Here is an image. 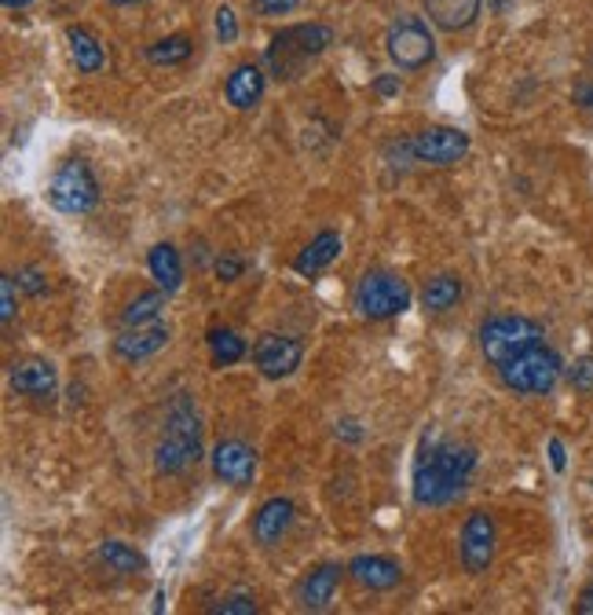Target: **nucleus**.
I'll list each match as a JSON object with an SVG mask.
<instances>
[{
  "mask_svg": "<svg viewBox=\"0 0 593 615\" xmlns=\"http://www.w3.org/2000/svg\"><path fill=\"white\" fill-rule=\"evenodd\" d=\"M337 257H341V235H337V232H319V235L311 238V243L297 253L294 271H297V275L311 279V275H319L322 268L334 264Z\"/></svg>",
  "mask_w": 593,
  "mask_h": 615,
  "instance_id": "aec40b11",
  "label": "nucleus"
},
{
  "mask_svg": "<svg viewBox=\"0 0 593 615\" xmlns=\"http://www.w3.org/2000/svg\"><path fill=\"white\" fill-rule=\"evenodd\" d=\"M300 4V0H249V8H253L257 15L264 19H278V15H289L294 8Z\"/></svg>",
  "mask_w": 593,
  "mask_h": 615,
  "instance_id": "7c9ffc66",
  "label": "nucleus"
},
{
  "mask_svg": "<svg viewBox=\"0 0 593 615\" xmlns=\"http://www.w3.org/2000/svg\"><path fill=\"white\" fill-rule=\"evenodd\" d=\"M147 268H151L154 283H158L165 294L180 289V283H183V264H180V253H176V246H169V243H158V246H154L151 257H147Z\"/></svg>",
  "mask_w": 593,
  "mask_h": 615,
  "instance_id": "4be33fe9",
  "label": "nucleus"
},
{
  "mask_svg": "<svg viewBox=\"0 0 593 615\" xmlns=\"http://www.w3.org/2000/svg\"><path fill=\"white\" fill-rule=\"evenodd\" d=\"M373 88H378L381 96H395V92H400V78H395V74H381L378 81H373Z\"/></svg>",
  "mask_w": 593,
  "mask_h": 615,
  "instance_id": "e433bc0d",
  "label": "nucleus"
},
{
  "mask_svg": "<svg viewBox=\"0 0 593 615\" xmlns=\"http://www.w3.org/2000/svg\"><path fill=\"white\" fill-rule=\"evenodd\" d=\"M260 96H264V70L257 62H242V67L232 70L224 85V99L232 103L235 110H253Z\"/></svg>",
  "mask_w": 593,
  "mask_h": 615,
  "instance_id": "6ab92c4d",
  "label": "nucleus"
},
{
  "mask_svg": "<svg viewBox=\"0 0 593 615\" xmlns=\"http://www.w3.org/2000/svg\"><path fill=\"white\" fill-rule=\"evenodd\" d=\"M549 462H554L557 473H565V443L560 440H549Z\"/></svg>",
  "mask_w": 593,
  "mask_h": 615,
  "instance_id": "58836bf2",
  "label": "nucleus"
},
{
  "mask_svg": "<svg viewBox=\"0 0 593 615\" xmlns=\"http://www.w3.org/2000/svg\"><path fill=\"white\" fill-rule=\"evenodd\" d=\"M242 271H246V264L235 253H224L221 260H216V279H224V283H235Z\"/></svg>",
  "mask_w": 593,
  "mask_h": 615,
  "instance_id": "72a5a7b5",
  "label": "nucleus"
},
{
  "mask_svg": "<svg viewBox=\"0 0 593 615\" xmlns=\"http://www.w3.org/2000/svg\"><path fill=\"white\" fill-rule=\"evenodd\" d=\"M198 458H202V422H198L194 400L180 392L165 414V433L158 440V451H154V469L165 476H176L187 465H194Z\"/></svg>",
  "mask_w": 593,
  "mask_h": 615,
  "instance_id": "f03ea898",
  "label": "nucleus"
},
{
  "mask_svg": "<svg viewBox=\"0 0 593 615\" xmlns=\"http://www.w3.org/2000/svg\"><path fill=\"white\" fill-rule=\"evenodd\" d=\"M191 37L183 34H173V37H162L154 40V45L147 48V59L154 62V67H176V62H183L187 56H191Z\"/></svg>",
  "mask_w": 593,
  "mask_h": 615,
  "instance_id": "bb28decb",
  "label": "nucleus"
},
{
  "mask_svg": "<svg viewBox=\"0 0 593 615\" xmlns=\"http://www.w3.org/2000/svg\"><path fill=\"white\" fill-rule=\"evenodd\" d=\"M411 143V158L422 165H454L470 154V135L462 129H451V125H432V129H422Z\"/></svg>",
  "mask_w": 593,
  "mask_h": 615,
  "instance_id": "1a4fd4ad",
  "label": "nucleus"
},
{
  "mask_svg": "<svg viewBox=\"0 0 593 615\" xmlns=\"http://www.w3.org/2000/svg\"><path fill=\"white\" fill-rule=\"evenodd\" d=\"M476 469V451L465 443H432L414 465V502L447 506L465 492Z\"/></svg>",
  "mask_w": 593,
  "mask_h": 615,
  "instance_id": "f257e3e1",
  "label": "nucleus"
},
{
  "mask_svg": "<svg viewBox=\"0 0 593 615\" xmlns=\"http://www.w3.org/2000/svg\"><path fill=\"white\" fill-rule=\"evenodd\" d=\"M289 34H294V40L300 48H305V56H322L330 45H334V29H330L327 23H300V26H289Z\"/></svg>",
  "mask_w": 593,
  "mask_h": 615,
  "instance_id": "cd10ccee",
  "label": "nucleus"
},
{
  "mask_svg": "<svg viewBox=\"0 0 593 615\" xmlns=\"http://www.w3.org/2000/svg\"><path fill=\"white\" fill-rule=\"evenodd\" d=\"M571 99H576V107H579L582 114H590V118H593V78L579 81L576 92H571Z\"/></svg>",
  "mask_w": 593,
  "mask_h": 615,
  "instance_id": "c9c22d12",
  "label": "nucleus"
},
{
  "mask_svg": "<svg viewBox=\"0 0 593 615\" xmlns=\"http://www.w3.org/2000/svg\"><path fill=\"white\" fill-rule=\"evenodd\" d=\"M348 568L341 565H319L316 571H308L305 582L297 587V604L305 612H327L330 604L337 598V587H341V576H345Z\"/></svg>",
  "mask_w": 593,
  "mask_h": 615,
  "instance_id": "ddd939ff",
  "label": "nucleus"
},
{
  "mask_svg": "<svg viewBox=\"0 0 593 615\" xmlns=\"http://www.w3.org/2000/svg\"><path fill=\"white\" fill-rule=\"evenodd\" d=\"M162 311H165V289H147V294H140L121 311V327H147V322H158Z\"/></svg>",
  "mask_w": 593,
  "mask_h": 615,
  "instance_id": "393cba45",
  "label": "nucleus"
},
{
  "mask_svg": "<svg viewBox=\"0 0 593 615\" xmlns=\"http://www.w3.org/2000/svg\"><path fill=\"white\" fill-rule=\"evenodd\" d=\"M34 0H4V8H12V12H19V8H29Z\"/></svg>",
  "mask_w": 593,
  "mask_h": 615,
  "instance_id": "a19ab883",
  "label": "nucleus"
},
{
  "mask_svg": "<svg viewBox=\"0 0 593 615\" xmlns=\"http://www.w3.org/2000/svg\"><path fill=\"white\" fill-rule=\"evenodd\" d=\"M99 560L110 571H118V576H140V571H147V557H143L137 546L121 542V539H107V542H103V546H99Z\"/></svg>",
  "mask_w": 593,
  "mask_h": 615,
  "instance_id": "5701e85b",
  "label": "nucleus"
},
{
  "mask_svg": "<svg viewBox=\"0 0 593 615\" xmlns=\"http://www.w3.org/2000/svg\"><path fill=\"white\" fill-rule=\"evenodd\" d=\"M48 202L56 205L59 213H70V216L88 213L92 205L99 202V184H96V176H92L88 162H81V158L62 162L59 173L51 176V184H48Z\"/></svg>",
  "mask_w": 593,
  "mask_h": 615,
  "instance_id": "0eeeda50",
  "label": "nucleus"
},
{
  "mask_svg": "<svg viewBox=\"0 0 593 615\" xmlns=\"http://www.w3.org/2000/svg\"><path fill=\"white\" fill-rule=\"evenodd\" d=\"M67 45H70V56H74L81 74H99V70L107 67V51H103V45L88 34V29L70 26L67 29Z\"/></svg>",
  "mask_w": 593,
  "mask_h": 615,
  "instance_id": "412c9836",
  "label": "nucleus"
},
{
  "mask_svg": "<svg viewBox=\"0 0 593 615\" xmlns=\"http://www.w3.org/2000/svg\"><path fill=\"white\" fill-rule=\"evenodd\" d=\"M348 576L367 590H392V587H400L403 568H400V560H392L384 554H363L348 565Z\"/></svg>",
  "mask_w": 593,
  "mask_h": 615,
  "instance_id": "f3484780",
  "label": "nucleus"
},
{
  "mask_svg": "<svg viewBox=\"0 0 593 615\" xmlns=\"http://www.w3.org/2000/svg\"><path fill=\"white\" fill-rule=\"evenodd\" d=\"M300 359H305V345H300L297 338H283V333H264L253 345L257 370L272 381L289 378V374L300 367Z\"/></svg>",
  "mask_w": 593,
  "mask_h": 615,
  "instance_id": "9d476101",
  "label": "nucleus"
},
{
  "mask_svg": "<svg viewBox=\"0 0 593 615\" xmlns=\"http://www.w3.org/2000/svg\"><path fill=\"white\" fill-rule=\"evenodd\" d=\"M498 378L509 392L517 395H546L554 392V385L560 381V370H565V363L554 348L546 345V341H538V345L517 352L513 359H506L502 367H495Z\"/></svg>",
  "mask_w": 593,
  "mask_h": 615,
  "instance_id": "7ed1b4c3",
  "label": "nucleus"
},
{
  "mask_svg": "<svg viewBox=\"0 0 593 615\" xmlns=\"http://www.w3.org/2000/svg\"><path fill=\"white\" fill-rule=\"evenodd\" d=\"M294 528V502L289 498H268L253 517V539L260 546H278L286 539V531Z\"/></svg>",
  "mask_w": 593,
  "mask_h": 615,
  "instance_id": "4468645a",
  "label": "nucleus"
},
{
  "mask_svg": "<svg viewBox=\"0 0 593 615\" xmlns=\"http://www.w3.org/2000/svg\"><path fill=\"white\" fill-rule=\"evenodd\" d=\"M411 308V286L395 271H367L356 286V311L370 322L395 319Z\"/></svg>",
  "mask_w": 593,
  "mask_h": 615,
  "instance_id": "423d86ee",
  "label": "nucleus"
},
{
  "mask_svg": "<svg viewBox=\"0 0 593 615\" xmlns=\"http://www.w3.org/2000/svg\"><path fill=\"white\" fill-rule=\"evenodd\" d=\"M308 59L305 56V48L297 45L294 34H289V26L283 29V34H275L272 37V45H268V70L275 74V81H297L300 74H305V67H308Z\"/></svg>",
  "mask_w": 593,
  "mask_h": 615,
  "instance_id": "dca6fc26",
  "label": "nucleus"
},
{
  "mask_svg": "<svg viewBox=\"0 0 593 615\" xmlns=\"http://www.w3.org/2000/svg\"><path fill=\"white\" fill-rule=\"evenodd\" d=\"M576 612H582V615H593V582L586 590H582V598H579V604H576Z\"/></svg>",
  "mask_w": 593,
  "mask_h": 615,
  "instance_id": "ea45409f",
  "label": "nucleus"
},
{
  "mask_svg": "<svg viewBox=\"0 0 593 615\" xmlns=\"http://www.w3.org/2000/svg\"><path fill=\"white\" fill-rule=\"evenodd\" d=\"M110 4H118V8H129V4H143V0H110Z\"/></svg>",
  "mask_w": 593,
  "mask_h": 615,
  "instance_id": "79ce46f5",
  "label": "nucleus"
},
{
  "mask_svg": "<svg viewBox=\"0 0 593 615\" xmlns=\"http://www.w3.org/2000/svg\"><path fill=\"white\" fill-rule=\"evenodd\" d=\"M481 4L484 0H425V15L443 34H458V29H470L476 23Z\"/></svg>",
  "mask_w": 593,
  "mask_h": 615,
  "instance_id": "a211bd4d",
  "label": "nucleus"
},
{
  "mask_svg": "<svg viewBox=\"0 0 593 615\" xmlns=\"http://www.w3.org/2000/svg\"><path fill=\"white\" fill-rule=\"evenodd\" d=\"M213 473L232 487H249L257 476V451L242 440H221L213 447Z\"/></svg>",
  "mask_w": 593,
  "mask_h": 615,
  "instance_id": "9b49d317",
  "label": "nucleus"
},
{
  "mask_svg": "<svg viewBox=\"0 0 593 615\" xmlns=\"http://www.w3.org/2000/svg\"><path fill=\"white\" fill-rule=\"evenodd\" d=\"M0 319L4 322L15 319V279L12 275L0 279Z\"/></svg>",
  "mask_w": 593,
  "mask_h": 615,
  "instance_id": "473e14b6",
  "label": "nucleus"
},
{
  "mask_svg": "<svg viewBox=\"0 0 593 615\" xmlns=\"http://www.w3.org/2000/svg\"><path fill=\"white\" fill-rule=\"evenodd\" d=\"M384 51H389L395 70L418 74L436 59V37L422 15H395L389 34H384Z\"/></svg>",
  "mask_w": 593,
  "mask_h": 615,
  "instance_id": "20e7f679",
  "label": "nucleus"
},
{
  "mask_svg": "<svg viewBox=\"0 0 593 615\" xmlns=\"http://www.w3.org/2000/svg\"><path fill=\"white\" fill-rule=\"evenodd\" d=\"M498 549V528L495 517L484 513V509H473L462 524V539H458V554H462V565L470 576H484L495 560Z\"/></svg>",
  "mask_w": 593,
  "mask_h": 615,
  "instance_id": "6e6552de",
  "label": "nucleus"
},
{
  "mask_svg": "<svg viewBox=\"0 0 593 615\" xmlns=\"http://www.w3.org/2000/svg\"><path fill=\"white\" fill-rule=\"evenodd\" d=\"M210 356L213 367H235L246 356V341L235 330H210Z\"/></svg>",
  "mask_w": 593,
  "mask_h": 615,
  "instance_id": "a878e982",
  "label": "nucleus"
},
{
  "mask_svg": "<svg viewBox=\"0 0 593 615\" xmlns=\"http://www.w3.org/2000/svg\"><path fill=\"white\" fill-rule=\"evenodd\" d=\"M216 37H221V45H235L238 23H235V12H232V8H221V12H216Z\"/></svg>",
  "mask_w": 593,
  "mask_h": 615,
  "instance_id": "2f4dec72",
  "label": "nucleus"
},
{
  "mask_svg": "<svg viewBox=\"0 0 593 615\" xmlns=\"http://www.w3.org/2000/svg\"><path fill=\"white\" fill-rule=\"evenodd\" d=\"M12 389L23 395H34V400H51L59 389L56 367L48 359H19L12 363Z\"/></svg>",
  "mask_w": 593,
  "mask_h": 615,
  "instance_id": "2eb2a0df",
  "label": "nucleus"
},
{
  "mask_svg": "<svg viewBox=\"0 0 593 615\" xmlns=\"http://www.w3.org/2000/svg\"><path fill=\"white\" fill-rule=\"evenodd\" d=\"M210 612H213V615H253V612H257V601L246 598V593H235V598L213 604Z\"/></svg>",
  "mask_w": 593,
  "mask_h": 615,
  "instance_id": "c756f323",
  "label": "nucleus"
},
{
  "mask_svg": "<svg viewBox=\"0 0 593 615\" xmlns=\"http://www.w3.org/2000/svg\"><path fill=\"white\" fill-rule=\"evenodd\" d=\"M568 381H571V389L590 392V389H593V356H582V359L571 363Z\"/></svg>",
  "mask_w": 593,
  "mask_h": 615,
  "instance_id": "c85d7f7f",
  "label": "nucleus"
},
{
  "mask_svg": "<svg viewBox=\"0 0 593 615\" xmlns=\"http://www.w3.org/2000/svg\"><path fill=\"white\" fill-rule=\"evenodd\" d=\"M546 341L543 327L527 316H495L481 327V352L491 367H502L506 359H513L517 352Z\"/></svg>",
  "mask_w": 593,
  "mask_h": 615,
  "instance_id": "39448f33",
  "label": "nucleus"
},
{
  "mask_svg": "<svg viewBox=\"0 0 593 615\" xmlns=\"http://www.w3.org/2000/svg\"><path fill=\"white\" fill-rule=\"evenodd\" d=\"M337 436H345V440H352V443H359L363 440V429L352 418H345V422H337Z\"/></svg>",
  "mask_w": 593,
  "mask_h": 615,
  "instance_id": "4c0bfd02",
  "label": "nucleus"
},
{
  "mask_svg": "<svg viewBox=\"0 0 593 615\" xmlns=\"http://www.w3.org/2000/svg\"><path fill=\"white\" fill-rule=\"evenodd\" d=\"M458 300H462V279H458V275H436L422 289V308L432 311V316L451 311Z\"/></svg>",
  "mask_w": 593,
  "mask_h": 615,
  "instance_id": "b1692460",
  "label": "nucleus"
},
{
  "mask_svg": "<svg viewBox=\"0 0 593 615\" xmlns=\"http://www.w3.org/2000/svg\"><path fill=\"white\" fill-rule=\"evenodd\" d=\"M165 345H169V327L147 322V327H124L118 333V341H114V352H118L124 363H143V359H151L154 352H162Z\"/></svg>",
  "mask_w": 593,
  "mask_h": 615,
  "instance_id": "f8f14e48",
  "label": "nucleus"
},
{
  "mask_svg": "<svg viewBox=\"0 0 593 615\" xmlns=\"http://www.w3.org/2000/svg\"><path fill=\"white\" fill-rule=\"evenodd\" d=\"M19 286H23L26 294H34V297H40L48 289L45 275H40V268H23V271H19Z\"/></svg>",
  "mask_w": 593,
  "mask_h": 615,
  "instance_id": "f704fd0d",
  "label": "nucleus"
}]
</instances>
